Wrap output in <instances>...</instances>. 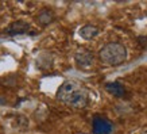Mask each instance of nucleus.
Wrapping results in <instances>:
<instances>
[{
    "label": "nucleus",
    "instance_id": "obj_1",
    "mask_svg": "<svg viewBox=\"0 0 147 134\" xmlns=\"http://www.w3.org/2000/svg\"><path fill=\"white\" fill-rule=\"evenodd\" d=\"M55 98L58 102L74 110H81V108L86 107L89 102V95L86 92V89L71 80L63 81L59 85Z\"/></svg>",
    "mask_w": 147,
    "mask_h": 134
},
{
    "label": "nucleus",
    "instance_id": "obj_2",
    "mask_svg": "<svg viewBox=\"0 0 147 134\" xmlns=\"http://www.w3.org/2000/svg\"><path fill=\"white\" fill-rule=\"evenodd\" d=\"M98 58L104 65L116 67L127 60V49L124 45L119 44V42H109L100 49Z\"/></svg>",
    "mask_w": 147,
    "mask_h": 134
},
{
    "label": "nucleus",
    "instance_id": "obj_3",
    "mask_svg": "<svg viewBox=\"0 0 147 134\" xmlns=\"http://www.w3.org/2000/svg\"><path fill=\"white\" fill-rule=\"evenodd\" d=\"M74 63H76L77 68L86 71V69H90L94 65V56L90 50L80 49L74 54Z\"/></svg>",
    "mask_w": 147,
    "mask_h": 134
},
{
    "label": "nucleus",
    "instance_id": "obj_4",
    "mask_svg": "<svg viewBox=\"0 0 147 134\" xmlns=\"http://www.w3.org/2000/svg\"><path fill=\"white\" fill-rule=\"evenodd\" d=\"M92 130L93 134H111L113 130V125L105 116L96 115L92 121Z\"/></svg>",
    "mask_w": 147,
    "mask_h": 134
},
{
    "label": "nucleus",
    "instance_id": "obj_5",
    "mask_svg": "<svg viewBox=\"0 0 147 134\" xmlns=\"http://www.w3.org/2000/svg\"><path fill=\"white\" fill-rule=\"evenodd\" d=\"M30 30V24L24 20H16V22L11 23L7 29V33L11 35H16V34H24Z\"/></svg>",
    "mask_w": 147,
    "mask_h": 134
},
{
    "label": "nucleus",
    "instance_id": "obj_6",
    "mask_svg": "<svg viewBox=\"0 0 147 134\" xmlns=\"http://www.w3.org/2000/svg\"><path fill=\"white\" fill-rule=\"evenodd\" d=\"M98 33H100L98 27L93 26V24H85L78 30V35L85 41H90L93 39L94 37H97Z\"/></svg>",
    "mask_w": 147,
    "mask_h": 134
},
{
    "label": "nucleus",
    "instance_id": "obj_7",
    "mask_svg": "<svg viewBox=\"0 0 147 134\" xmlns=\"http://www.w3.org/2000/svg\"><path fill=\"white\" fill-rule=\"evenodd\" d=\"M54 18L55 16H54V12L51 10L43 8V10H40L39 14L36 15V22L40 26H49L50 23L54 22Z\"/></svg>",
    "mask_w": 147,
    "mask_h": 134
},
{
    "label": "nucleus",
    "instance_id": "obj_8",
    "mask_svg": "<svg viewBox=\"0 0 147 134\" xmlns=\"http://www.w3.org/2000/svg\"><path fill=\"white\" fill-rule=\"evenodd\" d=\"M105 89L108 92L116 98H121L124 95V87L119 83V81H111V83H107L105 84Z\"/></svg>",
    "mask_w": 147,
    "mask_h": 134
},
{
    "label": "nucleus",
    "instance_id": "obj_9",
    "mask_svg": "<svg viewBox=\"0 0 147 134\" xmlns=\"http://www.w3.org/2000/svg\"><path fill=\"white\" fill-rule=\"evenodd\" d=\"M0 104H5V99L0 96Z\"/></svg>",
    "mask_w": 147,
    "mask_h": 134
},
{
    "label": "nucleus",
    "instance_id": "obj_10",
    "mask_svg": "<svg viewBox=\"0 0 147 134\" xmlns=\"http://www.w3.org/2000/svg\"><path fill=\"white\" fill-rule=\"evenodd\" d=\"M143 134H147V131H143Z\"/></svg>",
    "mask_w": 147,
    "mask_h": 134
}]
</instances>
